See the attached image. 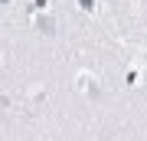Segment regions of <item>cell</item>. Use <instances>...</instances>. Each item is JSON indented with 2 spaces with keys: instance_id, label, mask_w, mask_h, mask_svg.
Masks as SVG:
<instances>
[{
  "instance_id": "obj_3",
  "label": "cell",
  "mask_w": 147,
  "mask_h": 141,
  "mask_svg": "<svg viewBox=\"0 0 147 141\" xmlns=\"http://www.w3.org/2000/svg\"><path fill=\"white\" fill-rule=\"evenodd\" d=\"M0 3H7V0H0Z\"/></svg>"
},
{
  "instance_id": "obj_2",
  "label": "cell",
  "mask_w": 147,
  "mask_h": 141,
  "mask_svg": "<svg viewBox=\"0 0 147 141\" xmlns=\"http://www.w3.org/2000/svg\"><path fill=\"white\" fill-rule=\"evenodd\" d=\"M79 3L85 7V10H92V7H95V3H92V0H79Z\"/></svg>"
},
{
  "instance_id": "obj_1",
  "label": "cell",
  "mask_w": 147,
  "mask_h": 141,
  "mask_svg": "<svg viewBox=\"0 0 147 141\" xmlns=\"http://www.w3.org/2000/svg\"><path fill=\"white\" fill-rule=\"evenodd\" d=\"M33 26H36L42 36H53V33H56V20L46 16V13H36V16H33Z\"/></svg>"
}]
</instances>
